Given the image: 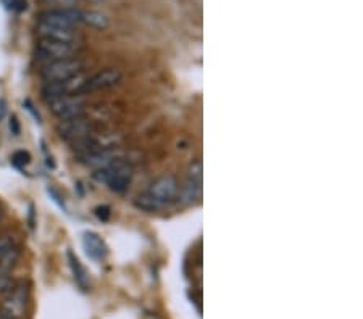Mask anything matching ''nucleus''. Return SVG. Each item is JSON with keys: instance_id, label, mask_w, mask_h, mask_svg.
<instances>
[{"instance_id": "obj_1", "label": "nucleus", "mask_w": 363, "mask_h": 319, "mask_svg": "<svg viewBox=\"0 0 363 319\" xmlns=\"http://www.w3.org/2000/svg\"><path fill=\"white\" fill-rule=\"evenodd\" d=\"M36 33L39 39H54L63 40V42H81L76 25L68 18L65 8L44 11L39 16Z\"/></svg>"}, {"instance_id": "obj_2", "label": "nucleus", "mask_w": 363, "mask_h": 319, "mask_svg": "<svg viewBox=\"0 0 363 319\" xmlns=\"http://www.w3.org/2000/svg\"><path fill=\"white\" fill-rule=\"evenodd\" d=\"M134 176V168L126 158H118L102 170L94 171V179L102 184H107V187L115 194L126 192L131 185Z\"/></svg>"}, {"instance_id": "obj_3", "label": "nucleus", "mask_w": 363, "mask_h": 319, "mask_svg": "<svg viewBox=\"0 0 363 319\" xmlns=\"http://www.w3.org/2000/svg\"><path fill=\"white\" fill-rule=\"evenodd\" d=\"M79 52L81 42H63V40L54 39H39L34 47V55L43 65L57 60H67V58H76Z\"/></svg>"}, {"instance_id": "obj_4", "label": "nucleus", "mask_w": 363, "mask_h": 319, "mask_svg": "<svg viewBox=\"0 0 363 319\" xmlns=\"http://www.w3.org/2000/svg\"><path fill=\"white\" fill-rule=\"evenodd\" d=\"M86 63L79 57L67 58V60H57L43 65L39 69V76L44 83H58L76 76V74L84 73Z\"/></svg>"}, {"instance_id": "obj_5", "label": "nucleus", "mask_w": 363, "mask_h": 319, "mask_svg": "<svg viewBox=\"0 0 363 319\" xmlns=\"http://www.w3.org/2000/svg\"><path fill=\"white\" fill-rule=\"evenodd\" d=\"M29 305V284L20 282L7 292V298L4 300L0 315L9 319H23L26 316Z\"/></svg>"}, {"instance_id": "obj_6", "label": "nucleus", "mask_w": 363, "mask_h": 319, "mask_svg": "<svg viewBox=\"0 0 363 319\" xmlns=\"http://www.w3.org/2000/svg\"><path fill=\"white\" fill-rule=\"evenodd\" d=\"M97 126L94 124V121L87 120L86 116H76V118L60 121L58 124V132H60V137L65 139V141L76 144L79 141H84V139L94 136Z\"/></svg>"}, {"instance_id": "obj_7", "label": "nucleus", "mask_w": 363, "mask_h": 319, "mask_svg": "<svg viewBox=\"0 0 363 319\" xmlns=\"http://www.w3.org/2000/svg\"><path fill=\"white\" fill-rule=\"evenodd\" d=\"M86 79H87L86 74L79 73L69 79L58 81V83H44L43 97L45 98V102H49V100H54V98H60L67 95H81V91H83Z\"/></svg>"}, {"instance_id": "obj_8", "label": "nucleus", "mask_w": 363, "mask_h": 319, "mask_svg": "<svg viewBox=\"0 0 363 319\" xmlns=\"http://www.w3.org/2000/svg\"><path fill=\"white\" fill-rule=\"evenodd\" d=\"M49 110L54 113L60 121H67L83 116L86 112V98L84 95H67L60 98L49 100Z\"/></svg>"}, {"instance_id": "obj_9", "label": "nucleus", "mask_w": 363, "mask_h": 319, "mask_svg": "<svg viewBox=\"0 0 363 319\" xmlns=\"http://www.w3.org/2000/svg\"><path fill=\"white\" fill-rule=\"evenodd\" d=\"M123 81V73L116 68H107L104 71H99L92 76H87L86 83L81 91V95H89L96 94V92L108 91L118 86Z\"/></svg>"}, {"instance_id": "obj_10", "label": "nucleus", "mask_w": 363, "mask_h": 319, "mask_svg": "<svg viewBox=\"0 0 363 319\" xmlns=\"http://www.w3.org/2000/svg\"><path fill=\"white\" fill-rule=\"evenodd\" d=\"M179 187L181 185L178 182V179L167 174V176H160V178L154 179L145 192L154 197V199H157L159 202L165 203V205L168 207L178 200Z\"/></svg>"}, {"instance_id": "obj_11", "label": "nucleus", "mask_w": 363, "mask_h": 319, "mask_svg": "<svg viewBox=\"0 0 363 319\" xmlns=\"http://www.w3.org/2000/svg\"><path fill=\"white\" fill-rule=\"evenodd\" d=\"M68 18L72 20L76 26L84 25L96 29H107L110 21L104 13L94 10H79V8H65Z\"/></svg>"}, {"instance_id": "obj_12", "label": "nucleus", "mask_w": 363, "mask_h": 319, "mask_svg": "<svg viewBox=\"0 0 363 319\" xmlns=\"http://www.w3.org/2000/svg\"><path fill=\"white\" fill-rule=\"evenodd\" d=\"M121 156H123V153L118 152L115 147H112V149L97 150V152H94V153L79 156V161L83 165L92 168L94 171H97V170H102V168H105V166H108L112 161L121 158Z\"/></svg>"}, {"instance_id": "obj_13", "label": "nucleus", "mask_w": 363, "mask_h": 319, "mask_svg": "<svg viewBox=\"0 0 363 319\" xmlns=\"http://www.w3.org/2000/svg\"><path fill=\"white\" fill-rule=\"evenodd\" d=\"M83 248L86 250L87 257L96 260V261L104 260L108 253L107 245H105V242L96 234V232H84V234H83Z\"/></svg>"}, {"instance_id": "obj_14", "label": "nucleus", "mask_w": 363, "mask_h": 319, "mask_svg": "<svg viewBox=\"0 0 363 319\" xmlns=\"http://www.w3.org/2000/svg\"><path fill=\"white\" fill-rule=\"evenodd\" d=\"M202 200V184L186 179V182L179 187L178 200L183 205H196Z\"/></svg>"}, {"instance_id": "obj_15", "label": "nucleus", "mask_w": 363, "mask_h": 319, "mask_svg": "<svg viewBox=\"0 0 363 319\" xmlns=\"http://www.w3.org/2000/svg\"><path fill=\"white\" fill-rule=\"evenodd\" d=\"M67 258H68L69 268H72V271H73L76 284H78V286L83 290L89 289V276H87V272L84 269V266L81 265V261L76 258V255L72 250H68Z\"/></svg>"}, {"instance_id": "obj_16", "label": "nucleus", "mask_w": 363, "mask_h": 319, "mask_svg": "<svg viewBox=\"0 0 363 319\" xmlns=\"http://www.w3.org/2000/svg\"><path fill=\"white\" fill-rule=\"evenodd\" d=\"M134 205H136L139 210H144V211H149V213L162 211V210H165V208H167L165 203H162L157 199H154V197L149 195L147 192L138 195L136 199H134Z\"/></svg>"}, {"instance_id": "obj_17", "label": "nucleus", "mask_w": 363, "mask_h": 319, "mask_svg": "<svg viewBox=\"0 0 363 319\" xmlns=\"http://www.w3.org/2000/svg\"><path fill=\"white\" fill-rule=\"evenodd\" d=\"M202 178H203V165L202 160H196L192 161L189 170H187V179L194 182H201L202 184Z\"/></svg>"}, {"instance_id": "obj_18", "label": "nucleus", "mask_w": 363, "mask_h": 319, "mask_svg": "<svg viewBox=\"0 0 363 319\" xmlns=\"http://www.w3.org/2000/svg\"><path fill=\"white\" fill-rule=\"evenodd\" d=\"M29 161H31V156L25 150H18V152H15L13 156H11V163L16 168H25Z\"/></svg>"}, {"instance_id": "obj_19", "label": "nucleus", "mask_w": 363, "mask_h": 319, "mask_svg": "<svg viewBox=\"0 0 363 319\" xmlns=\"http://www.w3.org/2000/svg\"><path fill=\"white\" fill-rule=\"evenodd\" d=\"M13 245H15V242H13V237H11V236L0 237V261H2V258L5 257V253H7Z\"/></svg>"}, {"instance_id": "obj_20", "label": "nucleus", "mask_w": 363, "mask_h": 319, "mask_svg": "<svg viewBox=\"0 0 363 319\" xmlns=\"http://www.w3.org/2000/svg\"><path fill=\"white\" fill-rule=\"evenodd\" d=\"M96 214H97V218L101 219V221H108L110 216H112V211H110L108 207L104 205V207L96 208Z\"/></svg>"}, {"instance_id": "obj_21", "label": "nucleus", "mask_w": 363, "mask_h": 319, "mask_svg": "<svg viewBox=\"0 0 363 319\" xmlns=\"http://www.w3.org/2000/svg\"><path fill=\"white\" fill-rule=\"evenodd\" d=\"M52 5H58V10L62 8H74V0H47Z\"/></svg>"}, {"instance_id": "obj_22", "label": "nucleus", "mask_w": 363, "mask_h": 319, "mask_svg": "<svg viewBox=\"0 0 363 319\" xmlns=\"http://www.w3.org/2000/svg\"><path fill=\"white\" fill-rule=\"evenodd\" d=\"M10 131L13 132L15 136H18V132H20V126H18V121H16V118L15 116H11L10 118Z\"/></svg>"}, {"instance_id": "obj_23", "label": "nucleus", "mask_w": 363, "mask_h": 319, "mask_svg": "<svg viewBox=\"0 0 363 319\" xmlns=\"http://www.w3.org/2000/svg\"><path fill=\"white\" fill-rule=\"evenodd\" d=\"M87 2H102V0H87Z\"/></svg>"}, {"instance_id": "obj_24", "label": "nucleus", "mask_w": 363, "mask_h": 319, "mask_svg": "<svg viewBox=\"0 0 363 319\" xmlns=\"http://www.w3.org/2000/svg\"><path fill=\"white\" fill-rule=\"evenodd\" d=\"M0 218H2V214H0Z\"/></svg>"}]
</instances>
